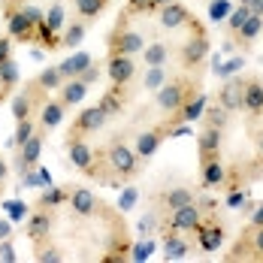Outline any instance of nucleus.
Returning a JSON list of instances; mask_svg holds the SVG:
<instances>
[{
  "label": "nucleus",
  "mask_w": 263,
  "mask_h": 263,
  "mask_svg": "<svg viewBox=\"0 0 263 263\" xmlns=\"http://www.w3.org/2000/svg\"><path fill=\"white\" fill-rule=\"evenodd\" d=\"M170 54H173V49L158 40V43H148V46L142 49V61H145V67H166Z\"/></svg>",
  "instance_id": "obj_26"
},
{
  "label": "nucleus",
  "mask_w": 263,
  "mask_h": 263,
  "mask_svg": "<svg viewBox=\"0 0 263 263\" xmlns=\"http://www.w3.org/2000/svg\"><path fill=\"white\" fill-rule=\"evenodd\" d=\"M248 15H251V9H248V6H242V3H239L236 9H230V15H227V27H230V30H233V33H236L239 27H242V22H245V18H248Z\"/></svg>",
  "instance_id": "obj_44"
},
{
  "label": "nucleus",
  "mask_w": 263,
  "mask_h": 263,
  "mask_svg": "<svg viewBox=\"0 0 263 263\" xmlns=\"http://www.w3.org/2000/svg\"><path fill=\"white\" fill-rule=\"evenodd\" d=\"M230 0H212L209 3V18L212 22H227V15H230Z\"/></svg>",
  "instance_id": "obj_43"
},
{
  "label": "nucleus",
  "mask_w": 263,
  "mask_h": 263,
  "mask_svg": "<svg viewBox=\"0 0 263 263\" xmlns=\"http://www.w3.org/2000/svg\"><path fill=\"white\" fill-rule=\"evenodd\" d=\"M194 200H197V197H194L191 187H184V184H173V187L160 191L158 206H160V212H173V209H179V206H184V203H194Z\"/></svg>",
  "instance_id": "obj_15"
},
{
  "label": "nucleus",
  "mask_w": 263,
  "mask_h": 263,
  "mask_svg": "<svg viewBox=\"0 0 263 263\" xmlns=\"http://www.w3.org/2000/svg\"><path fill=\"white\" fill-rule=\"evenodd\" d=\"M85 30H88V22H73V25L64 30V36H61V46L64 49H76V46H82V40H85Z\"/></svg>",
  "instance_id": "obj_35"
},
{
  "label": "nucleus",
  "mask_w": 263,
  "mask_h": 263,
  "mask_svg": "<svg viewBox=\"0 0 263 263\" xmlns=\"http://www.w3.org/2000/svg\"><path fill=\"white\" fill-rule=\"evenodd\" d=\"M103 160H106V166L112 170V176H115L118 184H121V179H133V176L139 173V166H142L139 155L133 152L121 136H115V139L103 148Z\"/></svg>",
  "instance_id": "obj_1"
},
{
  "label": "nucleus",
  "mask_w": 263,
  "mask_h": 263,
  "mask_svg": "<svg viewBox=\"0 0 263 263\" xmlns=\"http://www.w3.org/2000/svg\"><path fill=\"white\" fill-rule=\"evenodd\" d=\"M242 112H245L248 118H257V115H263V82L260 79H245Z\"/></svg>",
  "instance_id": "obj_14"
},
{
  "label": "nucleus",
  "mask_w": 263,
  "mask_h": 263,
  "mask_svg": "<svg viewBox=\"0 0 263 263\" xmlns=\"http://www.w3.org/2000/svg\"><path fill=\"white\" fill-rule=\"evenodd\" d=\"M187 251H191V242L182 239V233H176V230H166V239H163V260H184L187 257Z\"/></svg>",
  "instance_id": "obj_23"
},
{
  "label": "nucleus",
  "mask_w": 263,
  "mask_h": 263,
  "mask_svg": "<svg viewBox=\"0 0 263 263\" xmlns=\"http://www.w3.org/2000/svg\"><path fill=\"white\" fill-rule=\"evenodd\" d=\"M49 233H52V212L40 206L36 212L27 215V236L33 239V242H43Z\"/></svg>",
  "instance_id": "obj_16"
},
{
  "label": "nucleus",
  "mask_w": 263,
  "mask_h": 263,
  "mask_svg": "<svg viewBox=\"0 0 263 263\" xmlns=\"http://www.w3.org/2000/svg\"><path fill=\"white\" fill-rule=\"evenodd\" d=\"M200 179H203V187H221V184L227 182V170H224L221 158H209V160H203Z\"/></svg>",
  "instance_id": "obj_25"
},
{
  "label": "nucleus",
  "mask_w": 263,
  "mask_h": 263,
  "mask_svg": "<svg viewBox=\"0 0 263 263\" xmlns=\"http://www.w3.org/2000/svg\"><path fill=\"white\" fill-rule=\"evenodd\" d=\"M3 209L9 212V218H12V221H22V218H27V206H25V203H18V200H9Z\"/></svg>",
  "instance_id": "obj_46"
},
{
  "label": "nucleus",
  "mask_w": 263,
  "mask_h": 263,
  "mask_svg": "<svg viewBox=\"0 0 263 263\" xmlns=\"http://www.w3.org/2000/svg\"><path fill=\"white\" fill-rule=\"evenodd\" d=\"M197 239H200L203 251H218L221 242H224V227L221 224H209V221H200L197 224Z\"/></svg>",
  "instance_id": "obj_21"
},
{
  "label": "nucleus",
  "mask_w": 263,
  "mask_h": 263,
  "mask_svg": "<svg viewBox=\"0 0 263 263\" xmlns=\"http://www.w3.org/2000/svg\"><path fill=\"white\" fill-rule=\"evenodd\" d=\"M203 118H206V127H218V130H224V127H227V121H230V109H224V106L215 100L212 106H206Z\"/></svg>",
  "instance_id": "obj_30"
},
{
  "label": "nucleus",
  "mask_w": 263,
  "mask_h": 263,
  "mask_svg": "<svg viewBox=\"0 0 263 263\" xmlns=\"http://www.w3.org/2000/svg\"><path fill=\"white\" fill-rule=\"evenodd\" d=\"M36 260H40V263H61V260H64V254H61L58 248L49 245V248H40V251H36Z\"/></svg>",
  "instance_id": "obj_45"
},
{
  "label": "nucleus",
  "mask_w": 263,
  "mask_h": 263,
  "mask_svg": "<svg viewBox=\"0 0 263 263\" xmlns=\"http://www.w3.org/2000/svg\"><path fill=\"white\" fill-rule=\"evenodd\" d=\"M15 85H18V64L12 58H6L0 64V94L9 91V88H15Z\"/></svg>",
  "instance_id": "obj_36"
},
{
  "label": "nucleus",
  "mask_w": 263,
  "mask_h": 263,
  "mask_svg": "<svg viewBox=\"0 0 263 263\" xmlns=\"http://www.w3.org/2000/svg\"><path fill=\"white\" fill-rule=\"evenodd\" d=\"M155 230H160V206L148 209L142 218H139V224H136V233H139V239H148Z\"/></svg>",
  "instance_id": "obj_32"
},
{
  "label": "nucleus",
  "mask_w": 263,
  "mask_h": 263,
  "mask_svg": "<svg viewBox=\"0 0 263 263\" xmlns=\"http://www.w3.org/2000/svg\"><path fill=\"white\" fill-rule=\"evenodd\" d=\"M251 227H263V203H254L251 209Z\"/></svg>",
  "instance_id": "obj_51"
},
{
  "label": "nucleus",
  "mask_w": 263,
  "mask_h": 263,
  "mask_svg": "<svg viewBox=\"0 0 263 263\" xmlns=\"http://www.w3.org/2000/svg\"><path fill=\"white\" fill-rule=\"evenodd\" d=\"M33 100H36V97H33L27 88L22 91V94H15V97H12V118H15V121L30 118V112H33Z\"/></svg>",
  "instance_id": "obj_31"
},
{
  "label": "nucleus",
  "mask_w": 263,
  "mask_h": 263,
  "mask_svg": "<svg viewBox=\"0 0 263 263\" xmlns=\"http://www.w3.org/2000/svg\"><path fill=\"white\" fill-rule=\"evenodd\" d=\"M109 79L112 85H127L136 76V58L133 54H109Z\"/></svg>",
  "instance_id": "obj_10"
},
{
  "label": "nucleus",
  "mask_w": 263,
  "mask_h": 263,
  "mask_svg": "<svg viewBox=\"0 0 263 263\" xmlns=\"http://www.w3.org/2000/svg\"><path fill=\"white\" fill-rule=\"evenodd\" d=\"M33 85H36L40 91H46V94H49V91H58V88L64 85V76L58 73V67H46V70L33 79Z\"/></svg>",
  "instance_id": "obj_33"
},
{
  "label": "nucleus",
  "mask_w": 263,
  "mask_h": 263,
  "mask_svg": "<svg viewBox=\"0 0 263 263\" xmlns=\"http://www.w3.org/2000/svg\"><path fill=\"white\" fill-rule=\"evenodd\" d=\"M12 236V221H0V239Z\"/></svg>",
  "instance_id": "obj_53"
},
{
  "label": "nucleus",
  "mask_w": 263,
  "mask_h": 263,
  "mask_svg": "<svg viewBox=\"0 0 263 263\" xmlns=\"http://www.w3.org/2000/svg\"><path fill=\"white\" fill-rule=\"evenodd\" d=\"M76 3V12H79L82 22H94L103 15V9L109 6V0H73Z\"/></svg>",
  "instance_id": "obj_29"
},
{
  "label": "nucleus",
  "mask_w": 263,
  "mask_h": 263,
  "mask_svg": "<svg viewBox=\"0 0 263 263\" xmlns=\"http://www.w3.org/2000/svg\"><path fill=\"white\" fill-rule=\"evenodd\" d=\"M242 94H245V79L242 76H227L224 85L218 88V103L230 112H239L242 109Z\"/></svg>",
  "instance_id": "obj_9"
},
{
  "label": "nucleus",
  "mask_w": 263,
  "mask_h": 263,
  "mask_svg": "<svg viewBox=\"0 0 263 263\" xmlns=\"http://www.w3.org/2000/svg\"><path fill=\"white\" fill-rule=\"evenodd\" d=\"M67 155H70V166H76L82 173H91L94 158H97L85 136H67Z\"/></svg>",
  "instance_id": "obj_8"
},
{
  "label": "nucleus",
  "mask_w": 263,
  "mask_h": 263,
  "mask_svg": "<svg viewBox=\"0 0 263 263\" xmlns=\"http://www.w3.org/2000/svg\"><path fill=\"white\" fill-rule=\"evenodd\" d=\"M6 30H9V36H12V40L27 43V40H33V33H36V22H30V18H27L25 9H15V12H9V15H6Z\"/></svg>",
  "instance_id": "obj_11"
},
{
  "label": "nucleus",
  "mask_w": 263,
  "mask_h": 263,
  "mask_svg": "<svg viewBox=\"0 0 263 263\" xmlns=\"http://www.w3.org/2000/svg\"><path fill=\"white\" fill-rule=\"evenodd\" d=\"M145 49V40H142V33L139 30H130V27H124L118 22V27L112 30V36H109V54H136Z\"/></svg>",
  "instance_id": "obj_3"
},
{
  "label": "nucleus",
  "mask_w": 263,
  "mask_h": 263,
  "mask_svg": "<svg viewBox=\"0 0 263 263\" xmlns=\"http://www.w3.org/2000/svg\"><path fill=\"white\" fill-rule=\"evenodd\" d=\"M212 52L209 40H206V33L203 30H197V36H191V40H184L182 52H179V61H182L184 70H191V67H197L200 61H206Z\"/></svg>",
  "instance_id": "obj_7"
},
{
  "label": "nucleus",
  "mask_w": 263,
  "mask_h": 263,
  "mask_svg": "<svg viewBox=\"0 0 263 263\" xmlns=\"http://www.w3.org/2000/svg\"><path fill=\"white\" fill-rule=\"evenodd\" d=\"M257 148H260V160H263V136H260V142H257Z\"/></svg>",
  "instance_id": "obj_55"
},
{
  "label": "nucleus",
  "mask_w": 263,
  "mask_h": 263,
  "mask_svg": "<svg viewBox=\"0 0 263 263\" xmlns=\"http://www.w3.org/2000/svg\"><path fill=\"white\" fill-rule=\"evenodd\" d=\"M106 121V112L100 109V103L88 106V109H82L79 115H76V121H73V127H70V136H88V133H97L103 127Z\"/></svg>",
  "instance_id": "obj_6"
},
{
  "label": "nucleus",
  "mask_w": 263,
  "mask_h": 263,
  "mask_svg": "<svg viewBox=\"0 0 263 263\" xmlns=\"http://www.w3.org/2000/svg\"><path fill=\"white\" fill-rule=\"evenodd\" d=\"M67 206L76 212L79 218H91L94 212H97V197H94V191H88V187H70V200H67Z\"/></svg>",
  "instance_id": "obj_13"
},
{
  "label": "nucleus",
  "mask_w": 263,
  "mask_h": 263,
  "mask_svg": "<svg viewBox=\"0 0 263 263\" xmlns=\"http://www.w3.org/2000/svg\"><path fill=\"white\" fill-rule=\"evenodd\" d=\"M166 79H170V76H166V67H148V70L142 73V88H145V91H158Z\"/></svg>",
  "instance_id": "obj_38"
},
{
  "label": "nucleus",
  "mask_w": 263,
  "mask_h": 263,
  "mask_svg": "<svg viewBox=\"0 0 263 263\" xmlns=\"http://www.w3.org/2000/svg\"><path fill=\"white\" fill-rule=\"evenodd\" d=\"M36 133V124H33V118H25V121H15V136L9 139V145L12 148H18V145H25L27 139Z\"/></svg>",
  "instance_id": "obj_39"
},
{
  "label": "nucleus",
  "mask_w": 263,
  "mask_h": 263,
  "mask_svg": "<svg viewBox=\"0 0 263 263\" xmlns=\"http://www.w3.org/2000/svg\"><path fill=\"white\" fill-rule=\"evenodd\" d=\"M136 200H139V187H136V184H127V187L121 191V197H118V209L130 212L133 206H136Z\"/></svg>",
  "instance_id": "obj_42"
},
{
  "label": "nucleus",
  "mask_w": 263,
  "mask_h": 263,
  "mask_svg": "<svg viewBox=\"0 0 263 263\" xmlns=\"http://www.w3.org/2000/svg\"><path fill=\"white\" fill-rule=\"evenodd\" d=\"M121 88H124V85H115L112 91H106L103 97L97 100V103H100V109L106 112V118L121 115V109H124V94H121Z\"/></svg>",
  "instance_id": "obj_27"
},
{
  "label": "nucleus",
  "mask_w": 263,
  "mask_h": 263,
  "mask_svg": "<svg viewBox=\"0 0 263 263\" xmlns=\"http://www.w3.org/2000/svg\"><path fill=\"white\" fill-rule=\"evenodd\" d=\"M0 260L3 263H15V248H12V236L0 239Z\"/></svg>",
  "instance_id": "obj_47"
},
{
  "label": "nucleus",
  "mask_w": 263,
  "mask_h": 263,
  "mask_svg": "<svg viewBox=\"0 0 263 263\" xmlns=\"http://www.w3.org/2000/svg\"><path fill=\"white\" fill-rule=\"evenodd\" d=\"M163 136H166V130H142L139 136H136V155H139V160H148V158H155L158 155V148H160V142H163Z\"/></svg>",
  "instance_id": "obj_18"
},
{
  "label": "nucleus",
  "mask_w": 263,
  "mask_h": 263,
  "mask_svg": "<svg viewBox=\"0 0 263 263\" xmlns=\"http://www.w3.org/2000/svg\"><path fill=\"white\" fill-rule=\"evenodd\" d=\"M67 115V106L61 100H46L40 106V130H54Z\"/></svg>",
  "instance_id": "obj_22"
},
{
  "label": "nucleus",
  "mask_w": 263,
  "mask_h": 263,
  "mask_svg": "<svg viewBox=\"0 0 263 263\" xmlns=\"http://www.w3.org/2000/svg\"><path fill=\"white\" fill-rule=\"evenodd\" d=\"M203 221V209L194 203H184L179 209L166 212V227L163 230H176V233H187V230H197V224Z\"/></svg>",
  "instance_id": "obj_4"
},
{
  "label": "nucleus",
  "mask_w": 263,
  "mask_h": 263,
  "mask_svg": "<svg viewBox=\"0 0 263 263\" xmlns=\"http://www.w3.org/2000/svg\"><path fill=\"white\" fill-rule=\"evenodd\" d=\"M85 97H88V85H85L79 76H76V79H67L58 88V100L67 106V109H70V106H79Z\"/></svg>",
  "instance_id": "obj_20"
},
{
  "label": "nucleus",
  "mask_w": 263,
  "mask_h": 263,
  "mask_svg": "<svg viewBox=\"0 0 263 263\" xmlns=\"http://www.w3.org/2000/svg\"><path fill=\"white\" fill-rule=\"evenodd\" d=\"M248 233H251V245H254V251L263 257V227H248Z\"/></svg>",
  "instance_id": "obj_49"
},
{
  "label": "nucleus",
  "mask_w": 263,
  "mask_h": 263,
  "mask_svg": "<svg viewBox=\"0 0 263 263\" xmlns=\"http://www.w3.org/2000/svg\"><path fill=\"white\" fill-rule=\"evenodd\" d=\"M40 155H43V130H36L25 145H18V155H15V160H12L15 173L25 176L27 170H33V166L40 163Z\"/></svg>",
  "instance_id": "obj_5"
},
{
  "label": "nucleus",
  "mask_w": 263,
  "mask_h": 263,
  "mask_svg": "<svg viewBox=\"0 0 263 263\" xmlns=\"http://www.w3.org/2000/svg\"><path fill=\"white\" fill-rule=\"evenodd\" d=\"M43 22H46V25H49V27H52V30H54V33H58V30L64 27V3H52Z\"/></svg>",
  "instance_id": "obj_41"
},
{
  "label": "nucleus",
  "mask_w": 263,
  "mask_h": 263,
  "mask_svg": "<svg viewBox=\"0 0 263 263\" xmlns=\"http://www.w3.org/2000/svg\"><path fill=\"white\" fill-rule=\"evenodd\" d=\"M158 22L160 27H166V30H179V27L191 25V12H187V6H182V3H163L158 12Z\"/></svg>",
  "instance_id": "obj_12"
},
{
  "label": "nucleus",
  "mask_w": 263,
  "mask_h": 263,
  "mask_svg": "<svg viewBox=\"0 0 263 263\" xmlns=\"http://www.w3.org/2000/svg\"><path fill=\"white\" fill-rule=\"evenodd\" d=\"M91 64H94V58H91L88 52H73L67 61H61V64H58V73H61V76H64V82H67V79H76V76H82Z\"/></svg>",
  "instance_id": "obj_19"
},
{
  "label": "nucleus",
  "mask_w": 263,
  "mask_h": 263,
  "mask_svg": "<svg viewBox=\"0 0 263 263\" xmlns=\"http://www.w3.org/2000/svg\"><path fill=\"white\" fill-rule=\"evenodd\" d=\"M67 200H70V191L67 187H43V197H40V203L36 206H43V209H58V206H67Z\"/></svg>",
  "instance_id": "obj_28"
},
{
  "label": "nucleus",
  "mask_w": 263,
  "mask_h": 263,
  "mask_svg": "<svg viewBox=\"0 0 263 263\" xmlns=\"http://www.w3.org/2000/svg\"><path fill=\"white\" fill-rule=\"evenodd\" d=\"M163 3H173V0H152V9H160Z\"/></svg>",
  "instance_id": "obj_54"
},
{
  "label": "nucleus",
  "mask_w": 263,
  "mask_h": 263,
  "mask_svg": "<svg viewBox=\"0 0 263 263\" xmlns=\"http://www.w3.org/2000/svg\"><path fill=\"white\" fill-rule=\"evenodd\" d=\"M245 206V194L242 191H230V197H227V209H242Z\"/></svg>",
  "instance_id": "obj_50"
},
{
  "label": "nucleus",
  "mask_w": 263,
  "mask_h": 263,
  "mask_svg": "<svg viewBox=\"0 0 263 263\" xmlns=\"http://www.w3.org/2000/svg\"><path fill=\"white\" fill-rule=\"evenodd\" d=\"M152 251H155V239L148 236V239H139V242L130 248V254H127V257L136 260V263H142V260H148V257H152Z\"/></svg>",
  "instance_id": "obj_40"
},
{
  "label": "nucleus",
  "mask_w": 263,
  "mask_h": 263,
  "mask_svg": "<svg viewBox=\"0 0 263 263\" xmlns=\"http://www.w3.org/2000/svg\"><path fill=\"white\" fill-rule=\"evenodd\" d=\"M206 106H209V97H206V94L187 97V100H184V106L176 112V118H179V121H187V124H194V121H203V112H206Z\"/></svg>",
  "instance_id": "obj_24"
},
{
  "label": "nucleus",
  "mask_w": 263,
  "mask_h": 263,
  "mask_svg": "<svg viewBox=\"0 0 263 263\" xmlns=\"http://www.w3.org/2000/svg\"><path fill=\"white\" fill-rule=\"evenodd\" d=\"M221 142H224V130H218V127H206V130L197 136V152H200V158L203 160L218 158V155H221Z\"/></svg>",
  "instance_id": "obj_17"
},
{
  "label": "nucleus",
  "mask_w": 263,
  "mask_h": 263,
  "mask_svg": "<svg viewBox=\"0 0 263 263\" xmlns=\"http://www.w3.org/2000/svg\"><path fill=\"white\" fill-rule=\"evenodd\" d=\"M9 52H12V40L9 36H0V64L9 58Z\"/></svg>",
  "instance_id": "obj_52"
},
{
  "label": "nucleus",
  "mask_w": 263,
  "mask_h": 263,
  "mask_svg": "<svg viewBox=\"0 0 263 263\" xmlns=\"http://www.w3.org/2000/svg\"><path fill=\"white\" fill-rule=\"evenodd\" d=\"M79 79L85 82V85H88V88H91V85H94V82H100V67H97V64H91V67H88V70H85V73H82Z\"/></svg>",
  "instance_id": "obj_48"
},
{
  "label": "nucleus",
  "mask_w": 263,
  "mask_h": 263,
  "mask_svg": "<svg viewBox=\"0 0 263 263\" xmlns=\"http://www.w3.org/2000/svg\"><path fill=\"white\" fill-rule=\"evenodd\" d=\"M242 54H236V58H230L227 64H221V58H215V64H212V73L215 76H221V79H227V76H236L239 70H242Z\"/></svg>",
  "instance_id": "obj_37"
},
{
  "label": "nucleus",
  "mask_w": 263,
  "mask_h": 263,
  "mask_svg": "<svg viewBox=\"0 0 263 263\" xmlns=\"http://www.w3.org/2000/svg\"><path fill=\"white\" fill-rule=\"evenodd\" d=\"M187 97H191V82L184 79V76H179V79H166L158 91H155V103H158V109L166 112V115H176V112L184 106Z\"/></svg>",
  "instance_id": "obj_2"
},
{
  "label": "nucleus",
  "mask_w": 263,
  "mask_h": 263,
  "mask_svg": "<svg viewBox=\"0 0 263 263\" xmlns=\"http://www.w3.org/2000/svg\"><path fill=\"white\" fill-rule=\"evenodd\" d=\"M260 30H263V15H254V12H251V15L242 22V27H239L236 33H239L242 43H254V40L260 36Z\"/></svg>",
  "instance_id": "obj_34"
}]
</instances>
